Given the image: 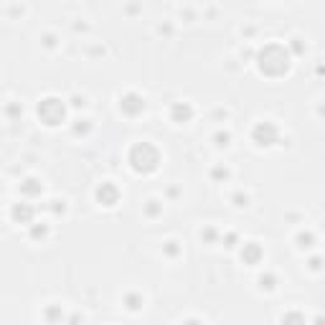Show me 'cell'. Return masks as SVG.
<instances>
[{
	"label": "cell",
	"instance_id": "obj_6",
	"mask_svg": "<svg viewBox=\"0 0 325 325\" xmlns=\"http://www.w3.org/2000/svg\"><path fill=\"white\" fill-rule=\"evenodd\" d=\"M120 188L112 183V181H102L99 186H97V191H94V198H97V203L99 206H104V209H112V206H117L120 203Z\"/></svg>",
	"mask_w": 325,
	"mask_h": 325
},
{
	"label": "cell",
	"instance_id": "obj_8",
	"mask_svg": "<svg viewBox=\"0 0 325 325\" xmlns=\"http://www.w3.org/2000/svg\"><path fill=\"white\" fill-rule=\"evenodd\" d=\"M170 120H173L175 125L191 122V120H193V107H191V102H173V107H170Z\"/></svg>",
	"mask_w": 325,
	"mask_h": 325
},
{
	"label": "cell",
	"instance_id": "obj_31",
	"mask_svg": "<svg viewBox=\"0 0 325 325\" xmlns=\"http://www.w3.org/2000/svg\"><path fill=\"white\" fill-rule=\"evenodd\" d=\"M183 325H203L201 320H196V318H188V320H183Z\"/></svg>",
	"mask_w": 325,
	"mask_h": 325
},
{
	"label": "cell",
	"instance_id": "obj_21",
	"mask_svg": "<svg viewBox=\"0 0 325 325\" xmlns=\"http://www.w3.org/2000/svg\"><path fill=\"white\" fill-rule=\"evenodd\" d=\"M211 178H216V181H226V178H229V168H221V165H216V168L211 170Z\"/></svg>",
	"mask_w": 325,
	"mask_h": 325
},
{
	"label": "cell",
	"instance_id": "obj_13",
	"mask_svg": "<svg viewBox=\"0 0 325 325\" xmlns=\"http://www.w3.org/2000/svg\"><path fill=\"white\" fill-rule=\"evenodd\" d=\"M257 285H259V290H264V292H272V290L277 287V275H275V272H264V275H259Z\"/></svg>",
	"mask_w": 325,
	"mask_h": 325
},
{
	"label": "cell",
	"instance_id": "obj_28",
	"mask_svg": "<svg viewBox=\"0 0 325 325\" xmlns=\"http://www.w3.org/2000/svg\"><path fill=\"white\" fill-rule=\"evenodd\" d=\"M71 104H74V107H84V104H86V99H84V97H79V94H74V97H71Z\"/></svg>",
	"mask_w": 325,
	"mask_h": 325
},
{
	"label": "cell",
	"instance_id": "obj_16",
	"mask_svg": "<svg viewBox=\"0 0 325 325\" xmlns=\"http://www.w3.org/2000/svg\"><path fill=\"white\" fill-rule=\"evenodd\" d=\"M46 237H48V226H46V224H31V239L41 242V239H46Z\"/></svg>",
	"mask_w": 325,
	"mask_h": 325
},
{
	"label": "cell",
	"instance_id": "obj_22",
	"mask_svg": "<svg viewBox=\"0 0 325 325\" xmlns=\"http://www.w3.org/2000/svg\"><path fill=\"white\" fill-rule=\"evenodd\" d=\"M231 201H234V206H239V209H242V206H247V203H249V196H247V193H242V191H237V193L231 196Z\"/></svg>",
	"mask_w": 325,
	"mask_h": 325
},
{
	"label": "cell",
	"instance_id": "obj_5",
	"mask_svg": "<svg viewBox=\"0 0 325 325\" xmlns=\"http://www.w3.org/2000/svg\"><path fill=\"white\" fill-rule=\"evenodd\" d=\"M145 107H147V102H145V97L137 94V92H125V94L120 97V112L127 114V117H137V114H142Z\"/></svg>",
	"mask_w": 325,
	"mask_h": 325
},
{
	"label": "cell",
	"instance_id": "obj_12",
	"mask_svg": "<svg viewBox=\"0 0 325 325\" xmlns=\"http://www.w3.org/2000/svg\"><path fill=\"white\" fill-rule=\"evenodd\" d=\"M280 325H308V320H305V315L300 310H287L280 318Z\"/></svg>",
	"mask_w": 325,
	"mask_h": 325
},
{
	"label": "cell",
	"instance_id": "obj_3",
	"mask_svg": "<svg viewBox=\"0 0 325 325\" xmlns=\"http://www.w3.org/2000/svg\"><path fill=\"white\" fill-rule=\"evenodd\" d=\"M36 114L46 127H58L66 120V104L58 97H43L36 104Z\"/></svg>",
	"mask_w": 325,
	"mask_h": 325
},
{
	"label": "cell",
	"instance_id": "obj_9",
	"mask_svg": "<svg viewBox=\"0 0 325 325\" xmlns=\"http://www.w3.org/2000/svg\"><path fill=\"white\" fill-rule=\"evenodd\" d=\"M262 257H264V249H262L259 242H247L242 247V262L244 264H259Z\"/></svg>",
	"mask_w": 325,
	"mask_h": 325
},
{
	"label": "cell",
	"instance_id": "obj_4",
	"mask_svg": "<svg viewBox=\"0 0 325 325\" xmlns=\"http://www.w3.org/2000/svg\"><path fill=\"white\" fill-rule=\"evenodd\" d=\"M252 142L257 147H272V145H277L280 142V127L275 122H270V120L257 122L252 127Z\"/></svg>",
	"mask_w": 325,
	"mask_h": 325
},
{
	"label": "cell",
	"instance_id": "obj_17",
	"mask_svg": "<svg viewBox=\"0 0 325 325\" xmlns=\"http://www.w3.org/2000/svg\"><path fill=\"white\" fill-rule=\"evenodd\" d=\"M160 211H163V203H160V201H155V198H150V201H147V206H145V214H147V216H158Z\"/></svg>",
	"mask_w": 325,
	"mask_h": 325
},
{
	"label": "cell",
	"instance_id": "obj_11",
	"mask_svg": "<svg viewBox=\"0 0 325 325\" xmlns=\"http://www.w3.org/2000/svg\"><path fill=\"white\" fill-rule=\"evenodd\" d=\"M43 318L48 320L51 325H58V323H64V310H61V305H48L46 310H43Z\"/></svg>",
	"mask_w": 325,
	"mask_h": 325
},
{
	"label": "cell",
	"instance_id": "obj_23",
	"mask_svg": "<svg viewBox=\"0 0 325 325\" xmlns=\"http://www.w3.org/2000/svg\"><path fill=\"white\" fill-rule=\"evenodd\" d=\"M5 112H8V117H18V114H23V107L18 102H13V104L5 107Z\"/></svg>",
	"mask_w": 325,
	"mask_h": 325
},
{
	"label": "cell",
	"instance_id": "obj_2",
	"mask_svg": "<svg viewBox=\"0 0 325 325\" xmlns=\"http://www.w3.org/2000/svg\"><path fill=\"white\" fill-rule=\"evenodd\" d=\"M127 163L135 173L140 175H147V173H155L158 165H160V150L153 145V142H135L130 150H127Z\"/></svg>",
	"mask_w": 325,
	"mask_h": 325
},
{
	"label": "cell",
	"instance_id": "obj_10",
	"mask_svg": "<svg viewBox=\"0 0 325 325\" xmlns=\"http://www.w3.org/2000/svg\"><path fill=\"white\" fill-rule=\"evenodd\" d=\"M41 191H43V183H41L38 178L28 175V178H23V181H20V193H23V196L36 198V196H41Z\"/></svg>",
	"mask_w": 325,
	"mask_h": 325
},
{
	"label": "cell",
	"instance_id": "obj_14",
	"mask_svg": "<svg viewBox=\"0 0 325 325\" xmlns=\"http://www.w3.org/2000/svg\"><path fill=\"white\" fill-rule=\"evenodd\" d=\"M295 242H298L300 249H310V247L315 244V234H313V231H300V234L295 237Z\"/></svg>",
	"mask_w": 325,
	"mask_h": 325
},
{
	"label": "cell",
	"instance_id": "obj_7",
	"mask_svg": "<svg viewBox=\"0 0 325 325\" xmlns=\"http://www.w3.org/2000/svg\"><path fill=\"white\" fill-rule=\"evenodd\" d=\"M33 216H36V209H33L31 203H13V206H10V219H13L15 224L31 226V224H33Z\"/></svg>",
	"mask_w": 325,
	"mask_h": 325
},
{
	"label": "cell",
	"instance_id": "obj_20",
	"mask_svg": "<svg viewBox=\"0 0 325 325\" xmlns=\"http://www.w3.org/2000/svg\"><path fill=\"white\" fill-rule=\"evenodd\" d=\"M92 130V122L89 120H79L76 125H74V135H86Z\"/></svg>",
	"mask_w": 325,
	"mask_h": 325
},
{
	"label": "cell",
	"instance_id": "obj_24",
	"mask_svg": "<svg viewBox=\"0 0 325 325\" xmlns=\"http://www.w3.org/2000/svg\"><path fill=\"white\" fill-rule=\"evenodd\" d=\"M48 209H51L53 214H64V211H66V203L56 198V201H48Z\"/></svg>",
	"mask_w": 325,
	"mask_h": 325
},
{
	"label": "cell",
	"instance_id": "obj_32",
	"mask_svg": "<svg viewBox=\"0 0 325 325\" xmlns=\"http://www.w3.org/2000/svg\"><path fill=\"white\" fill-rule=\"evenodd\" d=\"M79 320H81V315H71V325H79Z\"/></svg>",
	"mask_w": 325,
	"mask_h": 325
},
{
	"label": "cell",
	"instance_id": "obj_27",
	"mask_svg": "<svg viewBox=\"0 0 325 325\" xmlns=\"http://www.w3.org/2000/svg\"><path fill=\"white\" fill-rule=\"evenodd\" d=\"M308 267H310L313 272H320V267H323V259H320V257H313V259L308 262Z\"/></svg>",
	"mask_w": 325,
	"mask_h": 325
},
{
	"label": "cell",
	"instance_id": "obj_29",
	"mask_svg": "<svg viewBox=\"0 0 325 325\" xmlns=\"http://www.w3.org/2000/svg\"><path fill=\"white\" fill-rule=\"evenodd\" d=\"M224 242H226V247H234V244H237V234H234V231H229Z\"/></svg>",
	"mask_w": 325,
	"mask_h": 325
},
{
	"label": "cell",
	"instance_id": "obj_19",
	"mask_svg": "<svg viewBox=\"0 0 325 325\" xmlns=\"http://www.w3.org/2000/svg\"><path fill=\"white\" fill-rule=\"evenodd\" d=\"M163 252H165L168 257H178V254H181V247H178V242H173V239H170V242H165V244H163Z\"/></svg>",
	"mask_w": 325,
	"mask_h": 325
},
{
	"label": "cell",
	"instance_id": "obj_26",
	"mask_svg": "<svg viewBox=\"0 0 325 325\" xmlns=\"http://www.w3.org/2000/svg\"><path fill=\"white\" fill-rule=\"evenodd\" d=\"M290 48H292L295 53H305V46H303L300 38H292V41H290ZM292 51H290V53H292Z\"/></svg>",
	"mask_w": 325,
	"mask_h": 325
},
{
	"label": "cell",
	"instance_id": "obj_15",
	"mask_svg": "<svg viewBox=\"0 0 325 325\" xmlns=\"http://www.w3.org/2000/svg\"><path fill=\"white\" fill-rule=\"evenodd\" d=\"M122 303H125V305H127V310H140V308H142V303H145V300H142V295H137V292H127V295H125V300H122Z\"/></svg>",
	"mask_w": 325,
	"mask_h": 325
},
{
	"label": "cell",
	"instance_id": "obj_1",
	"mask_svg": "<svg viewBox=\"0 0 325 325\" xmlns=\"http://www.w3.org/2000/svg\"><path fill=\"white\" fill-rule=\"evenodd\" d=\"M254 58H257V69L264 76H272V79L285 76L290 71V66H292V53L282 43H267V46H262Z\"/></svg>",
	"mask_w": 325,
	"mask_h": 325
},
{
	"label": "cell",
	"instance_id": "obj_25",
	"mask_svg": "<svg viewBox=\"0 0 325 325\" xmlns=\"http://www.w3.org/2000/svg\"><path fill=\"white\" fill-rule=\"evenodd\" d=\"M216 237H219V234H216V229H211V226L201 231V239H203V242H216Z\"/></svg>",
	"mask_w": 325,
	"mask_h": 325
},
{
	"label": "cell",
	"instance_id": "obj_30",
	"mask_svg": "<svg viewBox=\"0 0 325 325\" xmlns=\"http://www.w3.org/2000/svg\"><path fill=\"white\" fill-rule=\"evenodd\" d=\"M43 43H46V46H53V43H56V36H53V33H46V36H43Z\"/></svg>",
	"mask_w": 325,
	"mask_h": 325
},
{
	"label": "cell",
	"instance_id": "obj_18",
	"mask_svg": "<svg viewBox=\"0 0 325 325\" xmlns=\"http://www.w3.org/2000/svg\"><path fill=\"white\" fill-rule=\"evenodd\" d=\"M229 140H231V135H229L226 130H219V132L214 135V142H216L219 147H226V145H229Z\"/></svg>",
	"mask_w": 325,
	"mask_h": 325
}]
</instances>
